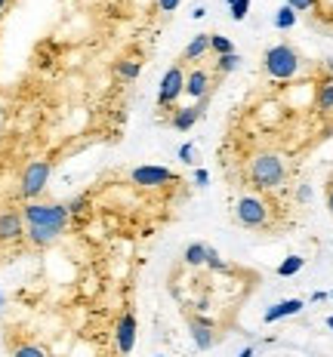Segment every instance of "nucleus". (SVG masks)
Wrapping results in <instances>:
<instances>
[{"label": "nucleus", "instance_id": "f257e3e1", "mask_svg": "<svg viewBox=\"0 0 333 357\" xmlns=\"http://www.w3.org/2000/svg\"><path fill=\"white\" fill-rule=\"evenodd\" d=\"M284 178H287V167H284V160H281L278 154L262 151V154H256V158L250 160V182H253V188L275 191V188L284 185Z\"/></svg>", "mask_w": 333, "mask_h": 357}, {"label": "nucleus", "instance_id": "f03ea898", "mask_svg": "<svg viewBox=\"0 0 333 357\" xmlns=\"http://www.w3.org/2000/svg\"><path fill=\"white\" fill-rule=\"evenodd\" d=\"M262 68H265V74H269L272 80H290V77L299 74L302 59H299V53H296L290 43H275V47L265 50Z\"/></svg>", "mask_w": 333, "mask_h": 357}, {"label": "nucleus", "instance_id": "7ed1b4c3", "mask_svg": "<svg viewBox=\"0 0 333 357\" xmlns=\"http://www.w3.org/2000/svg\"><path fill=\"white\" fill-rule=\"evenodd\" d=\"M22 219H25V225H47V228H56V231H65L71 222V213L65 204H37V200H28L25 210H22Z\"/></svg>", "mask_w": 333, "mask_h": 357}, {"label": "nucleus", "instance_id": "20e7f679", "mask_svg": "<svg viewBox=\"0 0 333 357\" xmlns=\"http://www.w3.org/2000/svg\"><path fill=\"white\" fill-rule=\"evenodd\" d=\"M50 173H53V163L50 160H31L25 167V173H22V185H19V191H22V197L25 200H37L43 195V188H47V182H50Z\"/></svg>", "mask_w": 333, "mask_h": 357}, {"label": "nucleus", "instance_id": "39448f33", "mask_svg": "<svg viewBox=\"0 0 333 357\" xmlns=\"http://www.w3.org/2000/svg\"><path fill=\"white\" fill-rule=\"evenodd\" d=\"M235 219H238V225H244V228H265V222H269V206H265L262 197L244 195L238 204H235Z\"/></svg>", "mask_w": 333, "mask_h": 357}, {"label": "nucleus", "instance_id": "423d86ee", "mask_svg": "<svg viewBox=\"0 0 333 357\" xmlns=\"http://www.w3.org/2000/svg\"><path fill=\"white\" fill-rule=\"evenodd\" d=\"M179 96H185V68H182V62H176V65H170L167 74L161 77L158 108H173Z\"/></svg>", "mask_w": 333, "mask_h": 357}, {"label": "nucleus", "instance_id": "0eeeda50", "mask_svg": "<svg viewBox=\"0 0 333 357\" xmlns=\"http://www.w3.org/2000/svg\"><path fill=\"white\" fill-rule=\"evenodd\" d=\"M130 182L139 185V188H164L167 182H179V176L167 167H154V163H145V167H133L130 169Z\"/></svg>", "mask_w": 333, "mask_h": 357}, {"label": "nucleus", "instance_id": "6e6552de", "mask_svg": "<svg viewBox=\"0 0 333 357\" xmlns=\"http://www.w3.org/2000/svg\"><path fill=\"white\" fill-rule=\"evenodd\" d=\"M210 89H213V80H210V71L207 68H191L185 74V96H188L191 102L210 99Z\"/></svg>", "mask_w": 333, "mask_h": 357}, {"label": "nucleus", "instance_id": "1a4fd4ad", "mask_svg": "<svg viewBox=\"0 0 333 357\" xmlns=\"http://www.w3.org/2000/svg\"><path fill=\"white\" fill-rule=\"evenodd\" d=\"M188 333H191V342H195L201 351L216 345V326L213 321H207L201 314H188Z\"/></svg>", "mask_w": 333, "mask_h": 357}, {"label": "nucleus", "instance_id": "9d476101", "mask_svg": "<svg viewBox=\"0 0 333 357\" xmlns=\"http://www.w3.org/2000/svg\"><path fill=\"white\" fill-rule=\"evenodd\" d=\"M114 342H117V351L121 354L133 351V345H136V314H133V311H124V314L117 317Z\"/></svg>", "mask_w": 333, "mask_h": 357}, {"label": "nucleus", "instance_id": "9b49d317", "mask_svg": "<svg viewBox=\"0 0 333 357\" xmlns=\"http://www.w3.org/2000/svg\"><path fill=\"white\" fill-rule=\"evenodd\" d=\"M204 108H207V99H204V102H195V105H188V108H176V111H173V117H170L173 130L188 132L191 126H195V123L204 117Z\"/></svg>", "mask_w": 333, "mask_h": 357}, {"label": "nucleus", "instance_id": "f8f14e48", "mask_svg": "<svg viewBox=\"0 0 333 357\" xmlns=\"http://www.w3.org/2000/svg\"><path fill=\"white\" fill-rule=\"evenodd\" d=\"M25 237V219L16 210L0 213V241H19Z\"/></svg>", "mask_w": 333, "mask_h": 357}, {"label": "nucleus", "instance_id": "ddd939ff", "mask_svg": "<svg viewBox=\"0 0 333 357\" xmlns=\"http://www.w3.org/2000/svg\"><path fill=\"white\" fill-rule=\"evenodd\" d=\"M302 308H306V302H302V299H284V302H275V305H272V308L262 314V324H278V321H284V317L299 314Z\"/></svg>", "mask_w": 333, "mask_h": 357}, {"label": "nucleus", "instance_id": "4468645a", "mask_svg": "<svg viewBox=\"0 0 333 357\" xmlns=\"http://www.w3.org/2000/svg\"><path fill=\"white\" fill-rule=\"evenodd\" d=\"M62 234L65 231H56V228H47V225H25V237L31 247H53Z\"/></svg>", "mask_w": 333, "mask_h": 357}, {"label": "nucleus", "instance_id": "2eb2a0df", "mask_svg": "<svg viewBox=\"0 0 333 357\" xmlns=\"http://www.w3.org/2000/svg\"><path fill=\"white\" fill-rule=\"evenodd\" d=\"M207 53H210V34H195L182 50V62H201Z\"/></svg>", "mask_w": 333, "mask_h": 357}, {"label": "nucleus", "instance_id": "dca6fc26", "mask_svg": "<svg viewBox=\"0 0 333 357\" xmlns=\"http://www.w3.org/2000/svg\"><path fill=\"white\" fill-rule=\"evenodd\" d=\"M182 262L191 265V268L207 265V243H188L185 252H182Z\"/></svg>", "mask_w": 333, "mask_h": 357}, {"label": "nucleus", "instance_id": "f3484780", "mask_svg": "<svg viewBox=\"0 0 333 357\" xmlns=\"http://www.w3.org/2000/svg\"><path fill=\"white\" fill-rule=\"evenodd\" d=\"M315 105H318V111H321V114H330V111H333V80H324V84L318 86Z\"/></svg>", "mask_w": 333, "mask_h": 357}, {"label": "nucleus", "instance_id": "a211bd4d", "mask_svg": "<svg viewBox=\"0 0 333 357\" xmlns=\"http://www.w3.org/2000/svg\"><path fill=\"white\" fill-rule=\"evenodd\" d=\"M139 71H142V65H139L136 59H121V62L114 65V74H117L121 80H127V84L139 77Z\"/></svg>", "mask_w": 333, "mask_h": 357}, {"label": "nucleus", "instance_id": "6ab92c4d", "mask_svg": "<svg viewBox=\"0 0 333 357\" xmlns=\"http://www.w3.org/2000/svg\"><path fill=\"white\" fill-rule=\"evenodd\" d=\"M302 265H306V259L302 256H287L284 262L278 265V278H293V274L302 271Z\"/></svg>", "mask_w": 333, "mask_h": 357}, {"label": "nucleus", "instance_id": "aec40b11", "mask_svg": "<svg viewBox=\"0 0 333 357\" xmlns=\"http://www.w3.org/2000/svg\"><path fill=\"white\" fill-rule=\"evenodd\" d=\"M210 53H216V56H228V53H235L232 37H225V34H210Z\"/></svg>", "mask_w": 333, "mask_h": 357}, {"label": "nucleus", "instance_id": "412c9836", "mask_svg": "<svg viewBox=\"0 0 333 357\" xmlns=\"http://www.w3.org/2000/svg\"><path fill=\"white\" fill-rule=\"evenodd\" d=\"M296 25V10H290V6H281V10L275 13V28L278 31H290V28Z\"/></svg>", "mask_w": 333, "mask_h": 357}, {"label": "nucleus", "instance_id": "4be33fe9", "mask_svg": "<svg viewBox=\"0 0 333 357\" xmlns=\"http://www.w3.org/2000/svg\"><path fill=\"white\" fill-rule=\"evenodd\" d=\"M10 357H50V354H47V348L34 345V342H22V345H16L10 351Z\"/></svg>", "mask_w": 333, "mask_h": 357}, {"label": "nucleus", "instance_id": "5701e85b", "mask_svg": "<svg viewBox=\"0 0 333 357\" xmlns=\"http://www.w3.org/2000/svg\"><path fill=\"white\" fill-rule=\"evenodd\" d=\"M241 68V56L228 53V56H216V74H232Z\"/></svg>", "mask_w": 333, "mask_h": 357}, {"label": "nucleus", "instance_id": "b1692460", "mask_svg": "<svg viewBox=\"0 0 333 357\" xmlns=\"http://www.w3.org/2000/svg\"><path fill=\"white\" fill-rule=\"evenodd\" d=\"M207 265H210L213 271H228V262H225V259H222L213 247H207Z\"/></svg>", "mask_w": 333, "mask_h": 357}, {"label": "nucleus", "instance_id": "393cba45", "mask_svg": "<svg viewBox=\"0 0 333 357\" xmlns=\"http://www.w3.org/2000/svg\"><path fill=\"white\" fill-rule=\"evenodd\" d=\"M247 13H250V0H235L232 3V19L235 22H244L247 19Z\"/></svg>", "mask_w": 333, "mask_h": 357}, {"label": "nucleus", "instance_id": "a878e982", "mask_svg": "<svg viewBox=\"0 0 333 357\" xmlns=\"http://www.w3.org/2000/svg\"><path fill=\"white\" fill-rule=\"evenodd\" d=\"M179 160H182V163H188V167H191V163H195V160H198V148H195V145H191V142H185V145H179Z\"/></svg>", "mask_w": 333, "mask_h": 357}, {"label": "nucleus", "instance_id": "bb28decb", "mask_svg": "<svg viewBox=\"0 0 333 357\" xmlns=\"http://www.w3.org/2000/svg\"><path fill=\"white\" fill-rule=\"evenodd\" d=\"M287 6L296 10V13H306V10H315L318 0H287Z\"/></svg>", "mask_w": 333, "mask_h": 357}, {"label": "nucleus", "instance_id": "cd10ccee", "mask_svg": "<svg viewBox=\"0 0 333 357\" xmlns=\"http://www.w3.org/2000/svg\"><path fill=\"white\" fill-rule=\"evenodd\" d=\"M65 206H68L71 215H80V213H84V206H87V197H74V200H68Z\"/></svg>", "mask_w": 333, "mask_h": 357}, {"label": "nucleus", "instance_id": "c85d7f7f", "mask_svg": "<svg viewBox=\"0 0 333 357\" xmlns=\"http://www.w3.org/2000/svg\"><path fill=\"white\" fill-rule=\"evenodd\" d=\"M207 182H210V173H207V169H195V185L198 188H207Z\"/></svg>", "mask_w": 333, "mask_h": 357}, {"label": "nucleus", "instance_id": "c756f323", "mask_svg": "<svg viewBox=\"0 0 333 357\" xmlns=\"http://www.w3.org/2000/svg\"><path fill=\"white\" fill-rule=\"evenodd\" d=\"M179 3H182V0H158V6H161V10H164V13H173Z\"/></svg>", "mask_w": 333, "mask_h": 357}, {"label": "nucleus", "instance_id": "7c9ffc66", "mask_svg": "<svg viewBox=\"0 0 333 357\" xmlns=\"http://www.w3.org/2000/svg\"><path fill=\"white\" fill-rule=\"evenodd\" d=\"M296 197H299L302 204H306V200L312 197V188H309V185H299V191H296Z\"/></svg>", "mask_w": 333, "mask_h": 357}, {"label": "nucleus", "instance_id": "2f4dec72", "mask_svg": "<svg viewBox=\"0 0 333 357\" xmlns=\"http://www.w3.org/2000/svg\"><path fill=\"white\" fill-rule=\"evenodd\" d=\"M327 299H330L327 293H312V302H327Z\"/></svg>", "mask_w": 333, "mask_h": 357}, {"label": "nucleus", "instance_id": "473e14b6", "mask_svg": "<svg viewBox=\"0 0 333 357\" xmlns=\"http://www.w3.org/2000/svg\"><path fill=\"white\" fill-rule=\"evenodd\" d=\"M6 10H10V0H0V19L6 16Z\"/></svg>", "mask_w": 333, "mask_h": 357}, {"label": "nucleus", "instance_id": "72a5a7b5", "mask_svg": "<svg viewBox=\"0 0 333 357\" xmlns=\"http://www.w3.org/2000/svg\"><path fill=\"white\" fill-rule=\"evenodd\" d=\"M204 16H207V10H204V6H198V10L191 13V19H204Z\"/></svg>", "mask_w": 333, "mask_h": 357}, {"label": "nucleus", "instance_id": "f704fd0d", "mask_svg": "<svg viewBox=\"0 0 333 357\" xmlns=\"http://www.w3.org/2000/svg\"><path fill=\"white\" fill-rule=\"evenodd\" d=\"M327 206H330V215H333V185L327 188Z\"/></svg>", "mask_w": 333, "mask_h": 357}, {"label": "nucleus", "instance_id": "c9c22d12", "mask_svg": "<svg viewBox=\"0 0 333 357\" xmlns=\"http://www.w3.org/2000/svg\"><path fill=\"white\" fill-rule=\"evenodd\" d=\"M238 357H253V348H250V345H247V348H244V351H241Z\"/></svg>", "mask_w": 333, "mask_h": 357}, {"label": "nucleus", "instance_id": "e433bc0d", "mask_svg": "<svg viewBox=\"0 0 333 357\" xmlns=\"http://www.w3.org/2000/svg\"><path fill=\"white\" fill-rule=\"evenodd\" d=\"M324 324H327V330L333 333V314H330V317H327V321H324Z\"/></svg>", "mask_w": 333, "mask_h": 357}, {"label": "nucleus", "instance_id": "4c0bfd02", "mask_svg": "<svg viewBox=\"0 0 333 357\" xmlns=\"http://www.w3.org/2000/svg\"><path fill=\"white\" fill-rule=\"evenodd\" d=\"M324 65H327V71H333V59H327V62H324Z\"/></svg>", "mask_w": 333, "mask_h": 357}, {"label": "nucleus", "instance_id": "58836bf2", "mask_svg": "<svg viewBox=\"0 0 333 357\" xmlns=\"http://www.w3.org/2000/svg\"><path fill=\"white\" fill-rule=\"evenodd\" d=\"M225 3H228V6H232V3H235V0H225Z\"/></svg>", "mask_w": 333, "mask_h": 357}, {"label": "nucleus", "instance_id": "ea45409f", "mask_svg": "<svg viewBox=\"0 0 333 357\" xmlns=\"http://www.w3.org/2000/svg\"><path fill=\"white\" fill-rule=\"evenodd\" d=\"M0 305H3V293H0Z\"/></svg>", "mask_w": 333, "mask_h": 357}, {"label": "nucleus", "instance_id": "a19ab883", "mask_svg": "<svg viewBox=\"0 0 333 357\" xmlns=\"http://www.w3.org/2000/svg\"><path fill=\"white\" fill-rule=\"evenodd\" d=\"M154 357H167V354H154Z\"/></svg>", "mask_w": 333, "mask_h": 357}]
</instances>
